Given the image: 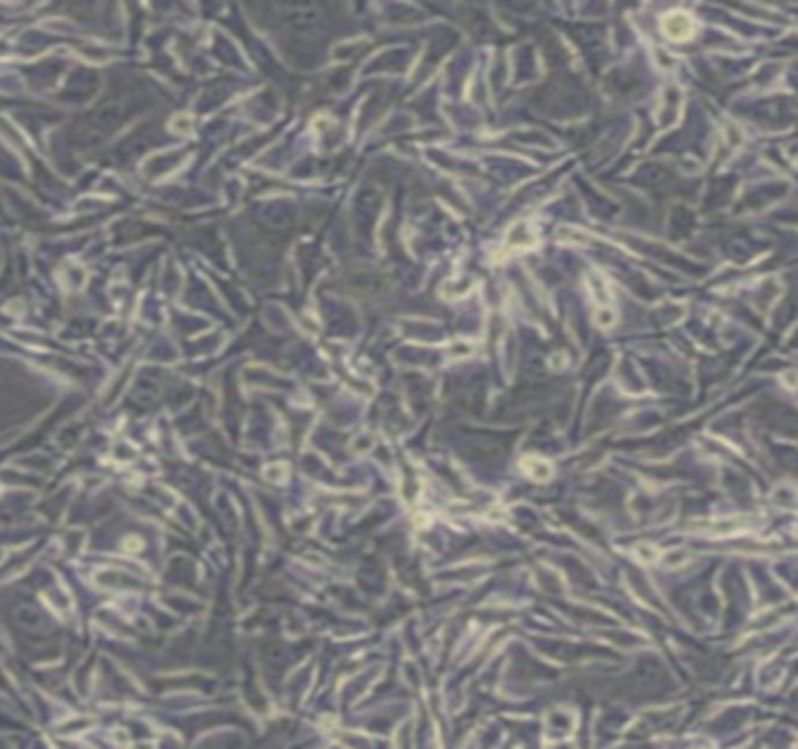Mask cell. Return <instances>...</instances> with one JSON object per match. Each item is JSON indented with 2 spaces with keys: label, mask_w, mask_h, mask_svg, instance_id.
<instances>
[{
  "label": "cell",
  "mask_w": 798,
  "mask_h": 749,
  "mask_svg": "<svg viewBox=\"0 0 798 749\" xmlns=\"http://www.w3.org/2000/svg\"><path fill=\"white\" fill-rule=\"evenodd\" d=\"M693 28H696L693 19H691L686 12H672L662 21V31L672 37V40H686V37L693 33Z\"/></svg>",
  "instance_id": "cell-1"
}]
</instances>
